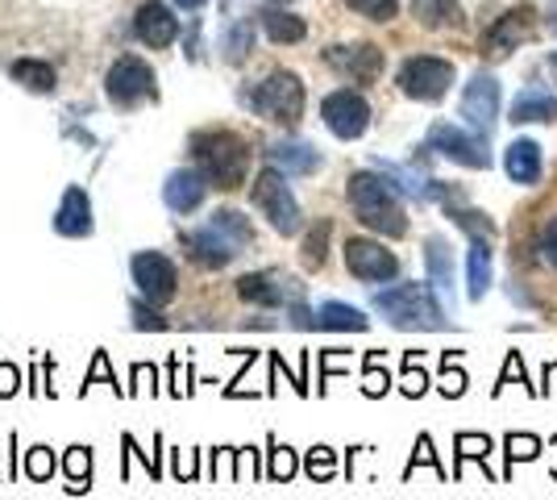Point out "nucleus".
<instances>
[{"mask_svg": "<svg viewBox=\"0 0 557 500\" xmlns=\"http://www.w3.org/2000/svg\"><path fill=\"white\" fill-rule=\"evenodd\" d=\"M191 159H196V171L209 180L212 188L233 192L246 184L250 146L233 130H200V134H191Z\"/></svg>", "mask_w": 557, "mask_h": 500, "instance_id": "obj_1", "label": "nucleus"}, {"mask_svg": "<svg viewBox=\"0 0 557 500\" xmlns=\"http://www.w3.org/2000/svg\"><path fill=\"white\" fill-rule=\"evenodd\" d=\"M349 205H354L358 221L367 230H374V234H383V239H404L408 234L404 200H399V192L383 175H374V171L349 175Z\"/></svg>", "mask_w": 557, "mask_h": 500, "instance_id": "obj_2", "label": "nucleus"}, {"mask_svg": "<svg viewBox=\"0 0 557 500\" xmlns=\"http://www.w3.org/2000/svg\"><path fill=\"white\" fill-rule=\"evenodd\" d=\"M374 309L399 330H449L429 284H395L387 292H374Z\"/></svg>", "mask_w": 557, "mask_h": 500, "instance_id": "obj_3", "label": "nucleus"}, {"mask_svg": "<svg viewBox=\"0 0 557 500\" xmlns=\"http://www.w3.org/2000/svg\"><path fill=\"white\" fill-rule=\"evenodd\" d=\"M255 113H262L275 125H296L304 118V84L296 72H271L255 93H250Z\"/></svg>", "mask_w": 557, "mask_h": 500, "instance_id": "obj_4", "label": "nucleus"}, {"mask_svg": "<svg viewBox=\"0 0 557 500\" xmlns=\"http://www.w3.org/2000/svg\"><path fill=\"white\" fill-rule=\"evenodd\" d=\"M250 200H255L258 214L275 225V234H296L300 230V205H296V196H292L278 167H267L258 175L255 188H250Z\"/></svg>", "mask_w": 557, "mask_h": 500, "instance_id": "obj_5", "label": "nucleus"}, {"mask_svg": "<svg viewBox=\"0 0 557 500\" xmlns=\"http://www.w3.org/2000/svg\"><path fill=\"white\" fill-rule=\"evenodd\" d=\"M449 84H454V63H449V59H437V54H412V59L399 68V88H404V96L424 100V105L442 100V96L449 93Z\"/></svg>", "mask_w": 557, "mask_h": 500, "instance_id": "obj_6", "label": "nucleus"}, {"mask_svg": "<svg viewBox=\"0 0 557 500\" xmlns=\"http://www.w3.org/2000/svg\"><path fill=\"white\" fill-rule=\"evenodd\" d=\"M129 271H134V284H138V292L150 305H171L175 301L180 267H175V259H166L163 251H138L129 259Z\"/></svg>", "mask_w": 557, "mask_h": 500, "instance_id": "obj_7", "label": "nucleus"}, {"mask_svg": "<svg viewBox=\"0 0 557 500\" xmlns=\"http://www.w3.org/2000/svg\"><path fill=\"white\" fill-rule=\"evenodd\" d=\"M104 93L113 105L121 109H134L141 100H154L159 96V84H154V68H146L141 59L134 54H125V59H116L109 75H104Z\"/></svg>", "mask_w": 557, "mask_h": 500, "instance_id": "obj_8", "label": "nucleus"}, {"mask_svg": "<svg viewBox=\"0 0 557 500\" xmlns=\"http://www.w3.org/2000/svg\"><path fill=\"white\" fill-rule=\"evenodd\" d=\"M321 118H325L333 138L354 143V138H362L367 125H371V105L354 93V88H337V93H329L325 100H321Z\"/></svg>", "mask_w": 557, "mask_h": 500, "instance_id": "obj_9", "label": "nucleus"}, {"mask_svg": "<svg viewBox=\"0 0 557 500\" xmlns=\"http://www.w3.org/2000/svg\"><path fill=\"white\" fill-rule=\"evenodd\" d=\"M429 150H437V155H445V159H454V163L470 167V171H483V167H491V155H487L483 134H470V130L454 125V121H437V125L429 130Z\"/></svg>", "mask_w": 557, "mask_h": 500, "instance_id": "obj_10", "label": "nucleus"}, {"mask_svg": "<svg viewBox=\"0 0 557 500\" xmlns=\"http://www.w3.org/2000/svg\"><path fill=\"white\" fill-rule=\"evenodd\" d=\"M237 296L258 309H283V305L292 309V305H304V284L287 276H271V271H250L237 280Z\"/></svg>", "mask_w": 557, "mask_h": 500, "instance_id": "obj_11", "label": "nucleus"}, {"mask_svg": "<svg viewBox=\"0 0 557 500\" xmlns=\"http://www.w3.org/2000/svg\"><path fill=\"white\" fill-rule=\"evenodd\" d=\"M346 267L354 280H367V284H387V280L399 276V259H395L383 242H374V239H349Z\"/></svg>", "mask_w": 557, "mask_h": 500, "instance_id": "obj_12", "label": "nucleus"}, {"mask_svg": "<svg viewBox=\"0 0 557 500\" xmlns=\"http://www.w3.org/2000/svg\"><path fill=\"white\" fill-rule=\"evenodd\" d=\"M462 118H466V125H470L474 134H483V138L495 130V118H499V80L491 72L470 75V84H466V93H462Z\"/></svg>", "mask_w": 557, "mask_h": 500, "instance_id": "obj_13", "label": "nucleus"}, {"mask_svg": "<svg viewBox=\"0 0 557 500\" xmlns=\"http://www.w3.org/2000/svg\"><path fill=\"white\" fill-rule=\"evenodd\" d=\"M533 25H536L533 9H508V13L495 17V25L483 34V54H487V59H504V54H511L520 42L533 38Z\"/></svg>", "mask_w": 557, "mask_h": 500, "instance_id": "obj_14", "label": "nucleus"}, {"mask_svg": "<svg viewBox=\"0 0 557 500\" xmlns=\"http://www.w3.org/2000/svg\"><path fill=\"white\" fill-rule=\"evenodd\" d=\"M329 68L342 72L354 84H374L379 72H383V50L371 47V42H358V47H333L325 54Z\"/></svg>", "mask_w": 557, "mask_h": 500, "instance_id": "obj_15", "label": "nucleus"}, {"mask_svg": "<svg viewBox=\"0 0 557 500\" xmlns=\"http://www.w3.org/2000/svg\"><path fill=\"white\" fill-rule=\"evenodd\" d=\"M205 196H209V180L200 175V171H191V167H180V171H171L163 184V200L171 214H196L200 205H205Z\"/></svg>", "mask_w": 557, "mask_h": 500, "instance_id": "obj_16", "label": "nucleus"}, {"mask_svg": "<svg viewBox=\"0 0 557 500\" xmlns=\"http://www.w3.org/2000/svg\"><path fill=\"white\" fill-rule=\"evenodd\" d=\"M54 234H63V239H88V234H92V200H88L84 188L71 184V188L63 192L59 214H54Z\"/></svg>", "mask_w": 557, "mask_h": 500, "instance_id": "obj_17", "label": "nucleus"}, {"mask_svg": "<svg viewBox=\"0 0 557 500\" xmlns=\"http://www.w3.org/2000/svg\"><path fill=\"white\" fill-rule=\"evenodd\" d=\"M134 29H138L141 42H146V47H154V50L171 47V42L180 38V22L171 17V9L159 4V0H146V4H141L138 17H134Z\"/></svg>", "mask_w": 557, "mask_h": 500, "instance_id": "obj_18", "label": "nucleus"}, {"mask_svg": "<svg viewBox=\"0 0 557 500\" xmlns=\"http://www.w3.org/2000/svg\"><path fill=\"white\" fill-rule=\"evenodd\" d=\"M180 242H184V251H191V259L205 263V267H225V263L237 255V246H233L221 230H212V225H200V230H184L180 234Z\"/></svg>", "mask_w": 557, "mask_h": 500, "instance_id": "obj_19", "label": "nucleus"}, {"mask_svg": "<svg viewBox=\"0 0 557 500\" xmlns=\"http://www.w3.org/2000/svg\"><path fill=\"white\" fill-rule=\"evenodd\" d=\"M504 167H508V180L520 184V188H533L541 180V146L533 138H516V143L504 150Z\"/></svg>", "mask_w": 557, "mask_h": 500, "instance_id": "obj_20", "label": "nucleus"}, {"mask_svg": "<svg viewBox=\"0 0 557 500\" xmlns=\"http://www.w3.org/2000/svg\"><path fill=\"white\" fill-rule=\"evenodd\" d=\"M267 159H271V167L287 171V175H312L321 167V155L308 143H275L267 150Z\"/></svg>", "mask_w": 557, "mask_h": 500, "instance_id": "obj_21", "label": "nucleus"}, {"mask_svg": "<svg viewBox=\"0 0 557 500\" xmlns=\"http://www.w3.org/2000/svg\"><path fill=\"white\" fill-rule=\"evenodd\" d=\"M511 121L516 125H533V121H557V96L541 88H524L511 100Z\"/></svg>", "mask_w": 557, "mask_h": 500, "instance_id": "obj_22", "label": "nucleus"}, {"mask_svg": "<svg viewBox=\"0 0 557 500\" xmlns=\"http://www.w3.org/2000/svg\"><path fill=\"white\" fill-rule=\"evenodd\" d=\"M371 326V317L362 309H354V305H342V301H325L321 309H317V330H354L362 333Z\"/></svg>", "mask_w": 557, "mask_h": 500, "instance_id": "obj_23", "label": "nucleus"}, {"mask_svg": "<svg viewBox=\"0 0 557 500\" xmlns=\"http://www.w3.org/2000/svg\"><path fill=\"white\" fill-rule=\"evenodd\" d=\"M424 263H429V280H433V288L454 292V251H449V242H445L442 234H433V239L424 242Z\"/></svg>", "mask_w": 557, "mask_h": 500, "instance_id": "obj_24", "label": "nucleus"}, {"mask_svg": "<svg viewBox=\"0 0 557 500\" xmlns=\"http://www.w3.org/2000/svg\"><path fill=\"white\" fill-rule=\"evenodd\" d=\"M412 17L424 29H449V25H462V4L458 0H412Z\"/></svg>", "mask_w": 557, "mask_h": 500, "instance_id": "obj_25", "label": "nucleus"}, {"mask_svg": "<svg viewBox=\"0 0 557 500\" xmlns=\"http://www.w3.org/2000/svg\"><path fill=\"white\" fill-rule=\"evenodd\" d=\"M262 29H267V38H271V42H278V47L304 42V34H308L304 17H296V13H283V9H267V13H262Z\"/></svg>", "mask_w": 557, "mask_h": 500, "instance_id": "obj_26", "label": "nucleus"}, {"mask_svg": "<svg viewBox=\"0 0 557 500\" xmlns=\"http://www.w3.org/2000/svg\"><path fill=\"white\" fill-rule=\"evenodd\" d=\"M466 280H470V301H483L491 288V251L483 239L470 242V255H466Z\"/></svg>", "mask_w": 557, "mask_h": 500, "instance_id": "obj_27", "label": "nucleus"}, {"mask_svg": "<svg viewBox=\"0 0 557 500\" xmlns=\"http://www.w3.org/2000/svg\"><path fill=\"white\" fill-rule=\"evenodd\" d=\"M63 476H67V492H88L92 488V447L75 442L63 454Z\"/></svg>", "mask_w": 557, "mask_h": 500, "instance_id": "obj_28", "label": "nucleus"}, {"mask_svg": "<svg viewBox=\"0 0 557 500\" xmlns=\"http://www.w3.org/2000/svg\"><path fill=\"white\" fill-rule=\"evenodd\" d=\"M9 75H13L17 84H25L29 93H54V68H50V63H38V59H17V63L9 68Z\"/></svg>", "mask_w": 557, "mask_h": 500, "instance_id": "obj_29", "label": "nucleus"}, {"mask_svg": "<svg viewBox=\"0 0 557 500\" xmlns=\"http://www.w3.org/2000/svg\"><path fill=\"white\" fill-rule=\"evenodd\" d=\"M209 225H212V230H221V234H225V239H230L237 251L255 242V230H250V221L237 214V209H216V214L209 217Z\"/></svg>", "mask_w": 557, "mask_h": 500, "instance_id": "obj_30", "label": "nucleus"}, {"mask_svg": "<svg viewBox=\"0 0 557 500\" xmlns=\"http://www.w3.org/2000/svg\"><path fill=\"white\" fill-rule=\"evenodd\" d=\"M96 383H104V388H113L116 397H125V388L116 383V371H113V358H109V351H96V355H92V367H88V376H84V383H79V397H88Z\"/></svg>", "mask_w": 557, "mask_h": 500, "instance_id": "obj_31", "label": "nucleus"}, {"mask_svg": "<svg viewBox=\"0 0 557 500\" xmlns=\"http://www.w3.org/2000/svg\"><path fill=\"white\" fill-rule=\"evenodd\" d=\"M300 472V463H296V451L292 447H283V442H267V476L278 479V484H287V479Z\"/></svg>", "mask_w": 557, "mask_h": 500, "instance_id": "obj_32", "label": "nucleus"}, {"mask_svg": "<svg viewBox=\"0 0 557 500\" xmlns=\"http://www.w3.org/2000/svg\"><path fill=\"white\" fill-rule=\"evenodd\" d=\"M449 217H454L466 234H470V242H474V239H483V242L495 239V221H491L487 214H479V209H449Z\"/></svg>", "mask_w": 557, "mask_h": 500, "instance_id": "obj_33", "label": "nucleus"}, {"mask_svg": "<svg viewBox=\"0 0 557 500\" xmlns=\"http://www.w3.org/2000/svg\"><path fill=\"white\" fill-rule=\"evenodd\" d=\"M25 476L34 479V484H47L54 476V451H50L47 442H38V447L25 451Z\"/></svg>", "mask_w": 557, "mask_h": 500, "instance_id": "obj_34", "label": "nucleus"}, {"mask_svg": "<svg viewBox=\"0 0 557 500\" xmlns=\"http://www.w3.org/2000/svg\"><path fill=\"white\" fill-rule=\"evenodd\" d=\"M304 472L317 479V484H325V479L337 476V451H329V447H312L308 459H304Z\"/></svg>", "mask_w": 557, "mask_h": 500, "instance_id": "obj_35", "label": "nucleus"}, {"mask_svg": "<svg viewBox=\"0 0 557 500\" xmlns=\"http://www.w3.org/2000/svg\"><path fill=\"white\" fill-rule=\"evenodd\" d=\"M387 388H392V376L383 371V355L371 351V355H367V371H362V392H367V397H383Z\"/></svg>", "mask_w": 557, "mask_h": 500, "instance_id": "obj_36", "label": "nucleus"}, {"mask_svg": "<svg viewBox=\"0 0 557 500\" xmlns=\"http://www.w3.org/2000/svg\"><path fill=\"white\" fill-rule=\"evenodd\" d=\"M417 363H420L417 351L404 355V380H399L404 397H424V388H429V376H424V367H417Z\"/></svg>", "mask_w": 557, "mask_h": 500, "instance_id": "obj_37", "label": "nucleus"}, {"mask_svg": "<svg viewBox=\"0 0 557 500\" xmlns=\"http://www.w3.org/2000/svg\"><path fill=\"white\" fill-rule=\"evenodd\" d=\"M129 313H134V330H171V321L159 309H150V301H129Z\"/></svg>", "mask_w": 557, "mask_h": 500, "instance_id": "obj_38", "label": "nucleus"}, {"mask_svg": "<svg viewBox=\"0 0 557 500\" xmlns=\"http://www.w3.org/2000/svg\"><path fill=\"white\" fill-rule=\"evenodd\" d=\"M325 242H329V221H321V225L304 239V263H308L312 271H317V267H325V255H329Z\"/></svg>", "mask_w": 557, "mask_h": 500, "instance_id": "obj_39", "label": "nucleus"}, {"mask_svg": "<svg viewBox=\"0 0 557 500\" xmlns=\"http://www.w3.org/2000/svg\"><path fill=\"white\" fill-rule=\"evenodd\" d=\"M354 13H362V17H371V22H392L395 13H399V0H346Z\"/></svg>", "mask_w": 557, "mask_h": 500, "instance_id": "obj_40", "label": "nucleus"}, {"mask_svg": "<svg viewBox=\"0 0 557 500\" xmlns=\"http://www.w3.org/2000/svg\"><path fill=\"white\" fill-rule=\"evenodd\" d=\"M250 42H255V29H250V22L233 25L230 42H225V59H230V63H242V59L250 54Z\"/></svg>", "mask_w": 557, "mask_h": 500, "instance_id": "obj_41", "label": "nucleus"}, {"mask_svg": "<svg viewBox=\"0 0 557 500\" xmlns=\"http://www.w3.org/2000/svg\"><path fill=\"white\" fill-rule=\"evenodd\" d=\"M141 383H146V392H150V397L159 392V388H154V383H159V371H154V363H134V367H129V388H125V392H129V397H138Z\"/></svg>", "mask_w": 557, "mask_h": 500, "instance_id": "obj_42", "label": "nucleus"}, {"mask_svg": "<svg viewBox=\"0 0 557 500\" xmlns=\"http://www.w3.org/2000/svg\"><path fill=\"white\" fill-rule=\"evenodd\" d=\"M420 463H424V467H433L437 476H445V467L437 463V454H433V438H429V434H420L417 438V454H412V463H408V472H404V476H412Z\"/></svg>", "mask_w": 557, "mask_h": 500, "instance_id": "obj_43", "label": "nucleus"}, {"mask_svg": "<svg viewBox=\"0 0 557 500\" xmlns=\"http://www.w3.org/2000/svg\"><path fill=\"white\" fill-rule=\"evenodd\" d=\"M504 447H508L511 463H516V459H524V463H529V459L541 454V442H536L533 434H508V442H504Z\"/></svg>", "mask_w": 557, "mask_h": 500, "instance_id": "obj_44", "label": "nucleus"}, {"mask_svg": "<svg viewBox=\"0 0 557 500\" xmlns=\"http://www.w3.org/2000/svg\"><path fill=\"white\" fill-rule=\"evenodd\" d=\"M17 392H22V371L0 355V401H9V397H17Z\"/></svg>", "mask_w": 557, "mask_h": 500, "instance_id": "obj_45", "label": "nucleus"}, {"mask_svg": "<svg viewBox=\"0 0 557 500\" xmlns=\"http://www.w3.org/2000/svg\"><path fill=\"white\" fill-rule=\"evenodd\" d=\"M458 451H462V459H483L487 463L491 438H483V434H458Z\"/></svg>", "mask_w": 557, "mask_h": 500, "instance_id": "obj_46", "label": "nucleus"}, {"mask_svg": "<svg viewBox=\"0 0 557 500\" xmlns=\"http://www.w3.org/2000/svg\"><path fill=\"white\" fill-rule=\"evenodd\" d=\"M541 251H545V263L557 271V217H549L545 230H541Z\"/></svg>", "mask_w": 557, "mask_h": 500, "instance_id": "obj_47", "label": "nucleus"}, {"mask_svg": "<svg viewBox=\"0 0 557 500\" xmlns=\"http://www.w3.org/2000/svg\"><path fill=\"white\" fill-rule=\"evenodd\" d=\"M462 392H466L462 371H454V367H449V371H442V397H449V401H454V397H462Z\"/></svg>", "mask_w": 557, "mask_h": 500, "instance_id": "obj_48", "label": "nucleus"}, {"mask_svg": "<svg viewBox=\"0 0 557 500\" xmlns=\"http://www.w3.org/2000/svg\"><path fill=\"white\" fill-rule=\"evenodd\" d=\"M342 367H346V363H342V355H337V351H325V355H321V392L329 388L333 371H342Z\"/></svg>", "mask_w": 557, "mask_h": 500, "instance_id": "obj_49", "label": "nucleus"}, {"mask_svg": "<svg viewBox=\"0 0 557 500\" xmlns=\"http://www.w3.org/2000/svg\"><path fill=\"white\" fill-rule=\"evenodd\" d=\"M166 380H171V388H166V392H171L175 401H180V397H187L184 388H180V355H171V358H166Z\"/></svg>", "mask_w": 557, "mask_h": 500, "instance_id": "obj_50", "label": "nucleus"}, {"mask_svg": "<svg viewBox=\"0 0 557 500\" xmlns=\"http://www.w3.org/2000/svg\"><path fill=\"white\" fill-rule=\"evenodd\" d=\"M175 4H180V9H200L205 0H175Z\"/></svg>", "mask_w": 557, "mask_h": 500, "instance_id": "obj_51", "label": "nucleus"}, {"mask_svg": "<svg viewBox=\"0 0 557 500\" xmlns=\"http://www.w3.org/2000/svg\"><path fill=\"white\" fill-rule=\"evenodd\" d=\"M278 4H283V0H278Z\"/></svg>", "mask_w": 557, "mask_h": 500, "instance_id": "obj_52", "label": "nucleus"}]
</instances>
